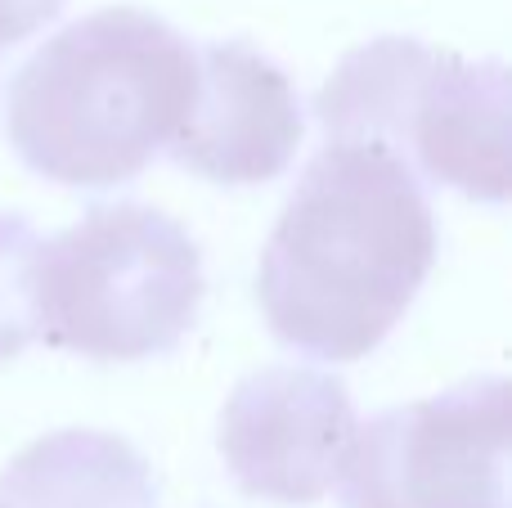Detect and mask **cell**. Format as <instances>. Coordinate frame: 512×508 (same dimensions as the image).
Here are the masks:
<instances>
[{
  "label": "cell",
  "instance_id": "6da1fadb",
  "mask_svg": "<svg viewBox=\"0 0 512 508\" xmlns=\"http://www.w3.org/2000/svg\"><path fill=\"white\" fill-rule=\"evenodd\" d=\"M436 261L418 176L382 144L328 140L261 252L256 302L292 351L351 365L405 320Z\"/></svg>",
  "mask_w": 512,
  "mask_h": 508
},
{
  "label": "cell",
  "instance_id": "7a4b0ae2",
  "mask_svg": "<svg viewBox=\"0 0 512 508\" xmlns=\"http://www.w3.org/2000/svg\"><path fill=\"white\" fill-rule=\"evenodd\" d=\"M198 90V50L144 9H95L14 72L5 131L54 185L108 189L135 180L176 140Z\"/></svg>",
  "mask_w": 512,
  "mask_h": 508
},
{
  "label": "cell",
  "instance_id": "3957f363",
  "mask_svg": "<svg viewBox=\"0 0 512 508\" xmlns=\"http://www.w3.org/2000/svg\"><path fill=\"white\" fill-rule=\"evenodd\" d=\"M508 108L512 86L499 59L468 63L414 36L351 50L315 95L328 140L382 144L477 203L508 198Z\"/></svg>",
  "mask_w": 512,
  "mask_h": 508
},
{
  "label": "cell",
  "instance_id": "277c9868",
  "mask_svg": "<svg viewBox=\"0 0 512 508\" xmlns=\"http://www.w3.org/2000/svg\"><path fill=\"white\" fill-rule=\"evenodd\" d=\"M189 230L144 203L90 207L41 243L36 338L86 360H149L180 347L203 306Z\"/></svg>",
  "mask_w": 512,
  "mask_h": 508
},
{
  "label": "cell",
  "instance_id": "5b68a950",
  "mask_svg": "<svg viewBox=\"0 0 512 508\" xmlns=\"http://www.w3.org/2000/svg\"><path fill=\"white\" fill-rule=\"evenodd\" d=\"M512 392L472 378L454 392L373 414L342 459L346 508H508Z\"/></svg>",
  "mask_w": 512,
  "mask_h": 508
},
{
  "label": "cell",
  "instance_id": "8992f818",
  "mask_svg": "<svg viewBox=\"0 0 512 508\" xmlns=\"http://www.w3.org/2000/svg\"><path fill=\"white\" fill-rule=\"evenodd\" d=\"M355 437V405L324 369H261L243 378L221 414V455L243 495L315 504L342 473Z\"/></svg>",
  "mask_w": 512,
  "mask_h": 508
},
{
  "label": "cell",
  "instance_id": "52a82bcc",
  "mask_svg": "<svg viewBox=\"0 0 512 508\" xmlns=\"http://www.w3.org/2000/svg\"><path fill=\"white\" fill-rule=\"evenodd\" d=\"M306 117L288 72L248 41L198 50V90L167 144L180 167L216 185H261L288 171Z\"/></svg>",
  "mask_w": 512,
  "mask_h": 508
},
{
  "label": "cell",
  "instance_id": "ba28073f",
  "mask_svg": "<svg viewBox=\"0 0 512 508\" xmlns=\"http://www.w3.org/2000/svg\"><path fill=\"white\" fill-rule=\"evenodd\" d=\"M158 486L131 441L113 432H50L0 473V508H153Z\"/></svg>",
  "mask_w": 512,
  "mask_h": 508
},
{
  "label": "cell",
  "instance_id": "9c48e42d",
  "mask_svg": "<svg viewBox=\"0 0 512 508\" xmlns=\"http://www.w3.org/2000/svg\"><path fill=\"white\" fill-rule=\"evenodd\" d=\"M36 257L41 234L23 216L0 212V360L36 342Z\"/></svg>",
  "mask_w": 512,
  "mask_h": 508
},
{
  "label": "cell",
  "instance_id": "30bf717a",
  "mask_svg": "<svg viewBox=\"0 0 512 508\" xmlns=\"http://www.w3.org/2000/svg\"><path fill=\"white\" fill-rule=\"evenodd\" d=\"M59 9H63V0H0V50L18 45L36 27H45Z\"/></svg>",
  "mask_w": 512,
  "mask_h": 508
}]
</instances>
